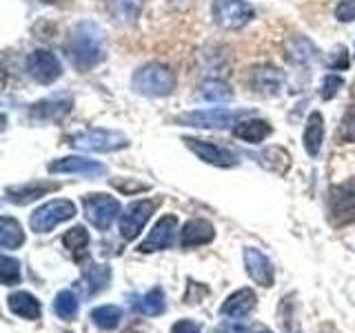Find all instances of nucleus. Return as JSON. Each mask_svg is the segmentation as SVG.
<instances>
[{"instance_id": "nucleus-1", "label": "nucleus", "mask_w": 355, "mask_h": 333, "mask_svg": "<svg viewBox=\"0 0 355 333\" xmlns=\"http://www.w3.org/2000/svg\"><path fill=\"white\" fill-rule=\"evenodd\" d=\"M67 56L76 69L87 71L105 60V36L96 22H78L67 40Z\"/></svg>"}, {"instance_id": "nucleus-2", "label": "nucleus", "mask_w": 355, "mask_h": 333, "mask_svg": "<svg viewBox=\"0 0 355 333\" xmlns=\"http://www.w3.org/2000/svg\"><path fill=\"white\" fill-rule=\"evenodd\" d=\"M131 87L136 94L149 96V98H166L175 92L178 78L166 65L160 62H147L133 74Z\"/></svg>"}, {"instance_id": "nucleus-3", "label": "nucleus", "mask_w": 355, "mask_h": 333, "mask_svg": "<svg viewBox=\"0 0 355 333\" xmlns=\"http://www.w3.org/2000/svg\"><path fill=\"white\" fill-rule=\"evenodd\" d=\"M247 109H198L187 111V114L178 116L175 122H180L184 127H198V129H227L236 127L242 118H247Z\"/></svg>"}, {"instance_id": "nucleus-4", "label": "nucleus", "mask_w": 355, "mask_h": 333, "mask_svg": "<svg viewBox=\"0 0 355 333\" xmlns=\"http://www.w3.org/2000/svg\"><path fill=\"white\" fill-rule=\"evenodd\" d=\"M69 144L83 151H98V153H111L118 149H125L129 138L125 133L114 129H83L69 136Z\"/></svg>"}, {"instance_id": "nucleus-5", "label": "nucleus", "mask_w": 355, "mask_h": 333, "mask_svg": "<svg viewBox=\"0 0 355 333\" xmlns=\"http://www.w3.org/2000/svg\"><path fill=\"white\" fill-rule=\"evenodd\" d=\"M211 18H214L218 27L236 31L249 25L255 18V11L244 0H214V5H211Z\"/></svg>"}, {"instance_id": "nucleus-6", "label": "nucleus", "mask_w": 355, "mask_h": 333, "mask_svg": "<svg viewBox=\"0 0 355 333\" xmlns=\"http://www.w3.org/2000/svg\"><path fill=\"white\" fill-rule=\"evenodd\" d=\"M73 216H76V205L71 200L58 198V200H51V203L42 205L33 211L29 225L36 233H47L58 225H62V222L71 220Z\"/></svg>"}, {"instance_id": "nucleus-7", "label": "nucleus", "mask_w": 355, "mask_h": 333, "mask_svg": "<svg viewBox=\"0 0 355 333\" xmlns=\"http://www.w3.org/2000/svg\"><path fill=\"white\" fill-rule=\"evenodd\" d=\"M83 207H85L87 220L100 231H107L111 225H114V220L120 216V203L114 196L89 194L83 198Z\"/></svg>"}, {"instance_id": "nucleus-8", "label": "nucleus", "mask_w": 355, "mask_h": 333, "mask_svg": "<svg viewBox=\"0 0 355 333\" xmlns=\"http://www.w3.org/2000/svg\"><path fill=\"white\" fill-rule=\"evenodd\" d=\"M158 203L155 200H136L125 207V211L120 214V236L122 240H136L140 236V231L153 216Z\"/></svg>"}, {"instance_id": "nucleus-9", "label": "nucleus", "mask_w": 355, "mask_h": 333, "mask_svg": "<svg viewBox=\"0 0 355 333\" xmlns=\"http://www.w3.org/2000/svg\"><path fill=\"white\" fill-rule=\"evenodd\" d=\"M329 211L333 225L344 227L355 218V180H347L331 189L329 194Z\"/></svg>"}, {"instance_id": "nucleus-10", "label": "nucleus", "mask_w": 355, "mask_h": 333, "mask_svg": "<svg viewBox=\"0 0 355 333\" xmlns=\"http://www.w3.org/2000/svg\"><path fill=\"white\" fill-rule=\"evenodd\" d=\"M27 71L36 83L51 85L62 76V65L55 56L47 49H36L27 56Z\"/></svg>"}, {"instance_id": "nucleus-11", "label": "nucleus", "mask_w": 355, "mask_h": 333, "mask_svg": "<svg viewBox=\"0 0 355 333\" xmlns=\"http://www.w3.org/2000/svg\"><path fill=\"white\" fill-rule=\"evenodd\" d=\"M178 240V218L175 216H164L155 222V227L149 231V236L140 242L138 251L142 253H151V251H160V249H169L173 247Z\"/></svg>"}, {"instance_id": "nucleus-12", "label": "nucleus", "mask_w": 355, "mask_h": 333, "mask_svg": "<svg viewBox=\"0 0 355 333\" xmlns=\"http://www.w3.org/2000/svg\"><path fill=\"white\" fill-rule=\"evenodd\" d=\"M184 144L207 164H214V166H236L238 164V155L227 147H220L216 142L184 138Z\"/></svg>"}, {"instance_id": "nucleus-13", "label": "nucleus", "mask_w": 355, "mask_h": 333, "mask_svg": "<svg viewBox=\"0 0 355 333\" xmlns=\"http://www.w3.org/2000/svg\"><path fill=\"white\" fill-rule=\"evenodd\" d=\"M249 85L260 96H277L284 87V74L273 65L253 67L249 76Z\"/></svg>"}, {"instance_id": "nucleus-14", "label": "nucleus", "mask_w": 355, "mask_h": 333, "mask_svg": "<svg viewBox=\"0 0 355 333\" xmlns=\"http://www.w3.org/2000/svg\"><path fill=\"white\" fill-rule=\"evenodd\" d=\"M49 173H78V176H87V178H98L107 173V166L98 160H89L83 155H67V158L53 160L49 162Z\"/></svg>"}, {"instance_id": "nucleus-15", "label": "nucleus", "mask_w": 355, "mask_h": 333, "mask_svg": "<svg viewBox=\"0 0 355 333\" xmlns=\"http://www.w3.org/2000/svg\"><path fill=\"white\" fill-rule=\"evenodd\" d=\"M73 100L67 96H55V98H44L40 103L31 105L29 109V118L38 120V122H53L60 120L71 111Z\"/></svg>"}, {"instance_id": "nucleus-16", "label": "nucleus", "mask_w": 355, "mask_h": 333, "mask_svg": "<svg viewBox=\"0 0 355 333\" xmlns=\"http://www.w3.org/2000/svg\"><path fill=\"white\" fill-rule=\"evenodd\" d=\"M60 185L58 182H49V180H38V182H27V185H18V187H7L5 189V198L14 205H29L33 200H38L42 196H47L55 191Z\"/></svg>"}, {"instance_id": "nucleus-17", "label": "nucleus", "mask_w": 355, "mask_h": 333, "mask_svg": "<svg viewBox=\"0 0 355 333\" xmlns=\"http://www.w3.org/2000/svg\"><path fill=\"white\" fill-rule=\"evenodd\" d=\"M244 266H247L249 278L260 287L273 284V266L271 260L258 249H244Z\"/></svg>"}, {"instance_id": "nucleus-18", "label": "nucleus", "mask_w": 355, "mask_h": 333, "mask_svg": "<svg viewBox=\"0 0 355 333\" xmlns=\"http://www.w3.org/2000/svg\"><path fill=\"white\" fill-rule=\"evenodd\" d=\"M216 238V229L205 218L189 220L180 231V244L182 247H200V244H209Z\"/></svg>"}, {"instance_id": "nucleus-19", "label": "nucleus", "mask_w": 355, "mask_h": 333, "mask_svg": "<svg viewBox=\"0 0 355 333\" xmlns=\"http://www.w3.org/2000/svg\"><path fill=\"white\" fill-rule=\"evenodd\" d=\"M109 280H111V269H109V266H105V264H92L89 269H85L83 278L76 282V287L80 289L83 296L92 298V296L103 291V289H107Z\"/></svg>"}, {"instance_id": "nucleus-20", "label": "nucleus", "mask_w": 355, "mask_h": 333, "mask_svg": "<svg viewBox=\"0 0 355 333\" xmlns=\"http://www.w3.org/2000/svg\"><path fill=\"white\" fill-rule=\"evenodd\" d=\"M253 307H255V293L251 291V289H240V291H236L225 300L220 314L231 318V320H242L251 314Z\"/></svg>"}, {"instance_id": "nucleus-21", "label": "nucleus", "mask_w": 355, "mask_h": 333, "mask_svg": "<svg viewBox=\"0 0 355 333\" xmlns=\"http://www.w3.org/2000/svg\"><path fill=\"white\" fill-rule=\"evenodd\" d=\"M273 127L262 118H247L240 120L236 127H233V136L249 142V144H260L262 140H266L271 136Z\"/></svg>"}, {"instance_id": "nucleus-22", "label": "nucleus", "mask_w": 355, "mask_h": 333, "mask_svg": "<svg viewBox=\"0 0 355 333\" xmlns=\"http://www.w3.org/2000/svg\"><path fill=\"white\" fill-rule=\"evenodd\" d=\"M322 142H324V116L320 111H313L306 118V127H304V149L309 155H315L322 149Z\"/></svg>"}, {"instance_id": "nucleus-23", "label": "nucleus", "mask_w": 355, "mask_h": 333, "mask_svg": "<svg viewBox=\"0 0 355 333\" xmlns=\"http://www.w3.org/2000/svg\"><path fill=\"white\" fill-rule=\"evenodd\" d=\"M286 58L291 60L293 65H309L318 58V49L315 44L311 42L309 38L304 36H295L286 42Z\"/></svg>"}, {"instance_id": "nucleus-24", "label": "nucleus", "mask_w": 355, "mask_h": 333, "mask_svg": "<svg viewBox=\"0 0 355 333\" xmlns=\"http://www.w3.org/2000/svg\"><path fill=\"white\" fill-rule=\"evenodd\" d=\"M7 305L11 309V314H16L25 320H38L40 318V302L27 291L11 293L7 298Z\"/></svg>"}, {"instance_id": "nucleus-25", "label": "nucleus", "mask_w": 355, "mask_h": 333, "mask_svg": "<svg viewBox=\"0 0 355 333\" xmlns=\"http://www.w3.org/2000/svg\"><path fill=\"white\" fill-rule=\"evenodd\" d=\"M22 242H25V231L18 225V220L5 216L0 220V247L5 251H11L18 249Z\"/></svg>"}, {"instance_id": "nucleus-26", "label": "nucleus", "mask_w": 355, "mask_h": 333, "mask_svg": "<svg viewBox=\"0 0 355 333\" xmlns=\"http://www.w3.org/2000/svg\"><path fill=\"white\" fill-rule=\"evenodd\" d=\"M62 242H64V247L71 251L76 260H83L87 253V247H89V233L85 231V227H73L64 233Z\"/></svg>"}, {"instance_id": "nucleus-27", "label": "nucleus", "mask_w": 355, "mask_h": 333, "mask_svg": "<svg viewBox=\"0 0 355 333\" xmlns=\"http://www.w3.org/2000/svg\"><path fill=\"white\" fill-rule=\"evenodd\" d=\"M92 320L94 325L100 329H116L122 320V309L116 305H105V307H98L92 311Z\"/></svg>"}, {"instance_id": "nucleus-28", "label": "nucleus", "mask_w": 355, "mask_h": 333, "mask_svg": "<svg viewBox=\"0 0 355 333\" xmlns=\"http://www.w3.org/2000/svg\"><path fill=\"white\" fill-rule=\"evenodd\" d=\"M136 309L140 311L142 316H160L164 311V293L162 289H151L149 293H144L138 302H136Z\"/></svg>"}, {"instance_id": "nucleus-29", "label": "nucleus", "mask_w": 355, "mask_h": 333, "mask_svg": "<svg viewBox=\"0 0 355 333\" xmlns=\"http://www.w3.org/2000/svg\"><path fill=\"white\" fill-rule=\"evenodd\" d=\"M114 16L122 22H136L142 14V0H109Z\"/></svg>"}, {"instance_id": "nucleus-30", "label": "nucleus", "mask_w": 355, "mask_h": 333, "mask_svg": "<svg viewBox=\"0 0 355 333\" xmlns=\"http://www.w3.org/2000/svg\"><path fill=\"white\" fill-rule=\"evenodd\" d=\"M200 96L209 103H225L233 98V89L225 80H207L200 87Z\"/></svg>"}, {"instance_id": "nucleus-31", "label": "nucleus", "mask_w": 355, "mask_h": 333, "mask_svg": "<svg viewBox=\"0 0 355 333\" xmlns=\"http://www.w3.org/2000/svg\"><path fill=\"white\" fill-rule=\"evenodd\" d=\"M53 311L55 316L62 320H73L78 316V298L71 291H60L53 300Z\"/></svg>"}, {"instance_id": "nucleus-32", "label": "nucleus", "mask_w": 355, "mask_h": 333, "mask_svg": "<svg viewBox=\"0 0 355 333\" xmlns=\"http://www.w3.org/2000/svg\"><path fill=\"white\" fill-rule=\"evenodd\" d=\"M260 158H262L266 169H271V171H275L277 166H280V173H286L288 166H291V155H288V151H284L280 147H269L260 155Z\"/></svg>"}, {"instance_id": "nucleus-33", "label": "nucleus", "mask_w": 355, "mask_h": 333, "mask_svg": "<svg viewBox=\"0 0 355 333\" xmlns=\"http://www.w3.org/2000/svg\"><path fill=\"white\" fill-rule=\"evenodd\" d=\"M0 278H3V284L11 287L20 280V264L18 260L9 258V255H3V260H0Z\"/></svg>"}, {"instance_id": "nucleus-34", "label": "nucleus", "mask_w": 355, "mask_h": 333, "mask_svg": "<svg viewBox=\"0 0 355 333\" xmlns=\"http://www.w3.org/2000/svg\"><path fill=\"white\" fill-rule=\"evenodd\" d=\"M338 138L342 142H355V105L347 109L342 122H340V131H338Z\"/></svg>"}, {"instance_id": "nucleus-35", "label": "nucleus", "mask_w": 355, "mask_h": 333, "mask_svg": "<svg viewBox=\"0 0 355 333\" xmlns=\"http://www.w3.org/2000/svg\"><path fill=\"white\" fill-rule=\"evenodd\" d=\"M344 80L338 76V74H329L324 76V80H322V89H320V96L324 98V100H331V98H336L340 94V89H342Z\"/></svg>"}, {"instance_id": "nucleus-36", "label": "nucleus", "mask_w": 355, "mask_h": 333, "mask_svg": "<svg viewBox=\"0 0 355 333\" xmlns=\"http://www.w3.org/2000/svg\"><path fill=\"white\" fill-rule=\"evenodd\" d=\"M336 18L340 22L355 20V0H340L338 7H336Z\"/></svg>"}, {"instance_id": "nucleus-37", "label": "nucleus", "mask_w": 355, "mask_h": 333, "mask_svg": "<svg viewBox=\"0 0 355 333\" xmlns=\"http://www.w3.org/2000/svg\"><path fill=\"white\" fill-rule=\"evenodd\" d=\"M329 67L331 69H347L349 67V56H347V49L344 47H338L336 51H333V56H331V60H329Z\"/></svg>"}, {"instance_id": "nucleus-38", "label": "nucleus", "mask_w": 355, "mask_h": 333, "mask_svg": "<svg viewBox=\"0 0 355 333\" xmlns=\"http://www.w3.org/2000/svg\"><path fill=\"white\" fill-rule=\"evenodd\" d=\"M171 333H200V327L193 320H180L171 327Z\"/></svg>"}, {"instance_id": "nucleus-39", "label": "nucleus", "mask_w": 355, "mask_h": 333, "mask_svg": "<svg viewBox=\"0 0 355 333\" xmlns=\"http://www.w3.org/2000/svg\"><path fill=\"white\" fill-rule=\"evenodd\" d=\"M233 320H229L227 325L220 327V333H244V325H231Z\"/></svg>"}, {"instance_id": "nucleus-40", "label": "nucleus", "mask_w": 355, "mask_h": 333, "mask_svg": "<svg viewBox=\"0 0 355 333\" xmlns=\"http://www.w3.org/2000/svg\"><path fill=\"white\" fill-rule=\"evenodd\" d=\"M42 3H58V0H42Z\"/></svg>"}, {"instance_id": "nucleus-41", "label": "nucleus", "mask_w": 355, "mask_h": 333, "mask_svg": "<svg viewBox=\"0 0 355 333\" xmlns=\"http://www.w3.org/2000/svg\"><path fill=\"white\" fill-rule=\"evenodd\" d=\"M353 98H355V83H353Z\"/></svg>"}, {"instance_id": "nucleus-42", "label": "nucleus", "mask_w": 355, "mask_h": 333, "mask_svg": "<svg viewBox=\"0 0 355 333\" xmlns=\"http://www.w3.org/2000/svg\"><path fill=\"white\" fill-rule=\"evenodd\" d=\"M260 333H271V331H260Z\"/></svg>"}]
</instances>
